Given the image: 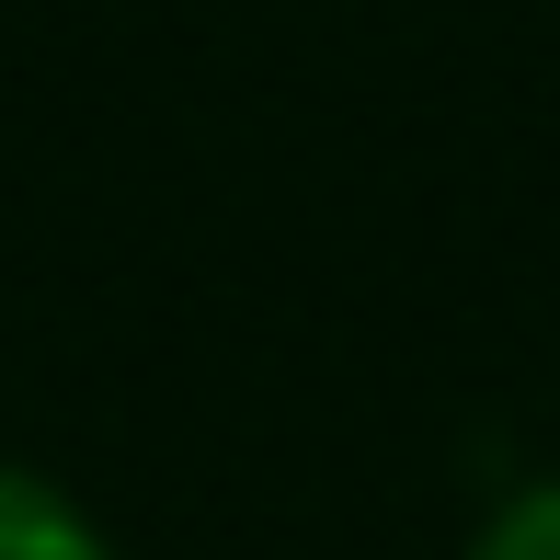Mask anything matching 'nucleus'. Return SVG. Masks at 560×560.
<instances>
[{"label": "nucleus", "mask_w": 560, "mask_h": 560, "mask_svg": "<svg viewBox=\"0 0 560 560\" xmlns=\"http://www.w3.org/2000/svg\"><path fill=\"white\" fill-rule=\"evenodd\" d=\"M0 560H115L104 526L35 469H0Z\"/></svg>", "instance_id": "1"}, {"label": "nucleus", "mask_w": 560, "mask_h": 560, "mask_svg": "<svg viewBox=\"0 0 560 560\" xmlns=\"http://www.w3.org/2000/svg\"><path fill=\"white\" fill-rule=\"evenodd\" d=\"M469 560H560V480H526L515 503H492V526L469 538Z\"/></svg>", "instance_id": "2"}]
</instances>
